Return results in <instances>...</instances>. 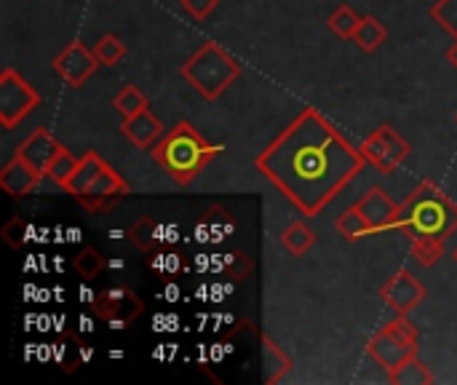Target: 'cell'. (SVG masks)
<instances>
[{
  "mask_svg": "<svg viewBox=\"0 0 457 385\" xmlns=\"http://www.w3.org/2000/svg\"><path fill=\"white\" fill-rule=\"evenodd\" d=\"M335 230H337L348 244H356V241H361V239L372 236V228H370L367 217L356 209V204H353V206H348V209L335 220Z\"/></svg>",
  "mask_w": 457,
  "mask_h": 385,
  "instance_id": "obj_21",
  "label": "cell"
},
{
  "mask_svg": "<svg viewBox=\"0 0 457 385\" xmlns=\"http://www.w3.org/2000/svg\"><path fill=\"white\" fill-rule=\"evenodd\" d=\"M455 121H457V115H455Z\"/></svg>",
  "mask_w": 457,
  "mask_h": 385,
  "instance_id": "obj_35",
  "label": "cell"
},
{
  "mask_svg": "<svg viewBox=\"0 0 457 385\" xmlns=\"http://www.w3.org/2000/svg\"><path fill=\"white\" fill-rule=\"evenodd\" d=\"M386 40H388V27H386L378 16H372V13L361 16V24H359L356 35H353V43H356L364 54H375Z\"/></svg>",
  "mask_w": 457,
  "mask_h": 385,
  "instance_id": "obj_18",
  "label": "cell"
},
{
  "mask_svg": "<svg viewBox=\"0 0 457 385\" xmlns=\"http://www.w3.org/2000/svg\"><path fill=\"white\" fill-rule=\"evenodd\" d=\"M179 5H182V11L190 19L204 21V19H209L214 13V8L220 5V0H179Z\"/></svg>",
  "mask_w": 457,
  "mask_h": 385,
  "instance_id": "obj_30",
  "label": "cell"
},
{
  "mask_svg": "<svg viewBox=\"0 0 457 385\" xmlns=\"http://www.w3.org/2000/svg\"><path fill=\"white\" fill-rule=\"evenodd\" d=\"M142 311H145L142 297H139L134 289L120 287V284L96 292L94 300H91V314H94L99 322H104L107 327H112V330H126V327H131V324L142 316Z\"/></svg>",
  "mask_w": 457,
  "mask_h": 385,
  "instance_id": "obj_7",
  "label": "cell"
},
{
  "mask_svg": "<svg viewBox=\"0 0 457 385\" xmlns=\"http://www.w3.org/2000/svg\"><path fill=\"white\" fill-rule=\"evenodd\" d=\"M388 383L394 385H434L436 383V375L418 359H407L404 364H399L396 370L388 372Z\"/></svg>",
  "mask_w": 457,
  "mask_h": 385,
  "instance_id": "obj_20",
  "label": "cell"
},
{
  "mask_svg": "<svg viewBox=\"0 0 457 385\" xmlns=\"http://www.w3.org/2000/svg\"><path fill=\"white\" fill-rule=\"evenodd\" d=\"M40 105V94L29 86L13 67L0 72V123L3 129L19 126L35 107Z\"/></svg>",
  "mask_w": 457,
  "mask_h": 385,
  "instance_id": "obj_8",
  "label": "cell"
},
{
  "mask_svg": "<svg viewBox=\"0 0 457 385\" xmlns=\"http://www.w3.org/2000/svg\"><path fill=\"white\" fill-rule=\"evenodd\" d=\"M220 153H225V145H212L193 123L179 121L166 131L150 150L153 161L179 185H190Z\"/></svg>",
  "mask_w": 457,
  "mask_h": 385,
  "instance_id": "obj_2",
  "label": "cell"
},
{
  "mask_svg": "<svg viewBox=\"0 0 457 385\" xmlns=\"http://www.w3.org/2000/svg\"><path fill=\"white\" fill-rule=\"evenodd\" d=\"M94 54H96V59H99L102 67H115L126 56V46H123V40L118 35L107 32V35H102L94 43Z\"/></svg>",
  "mask_w": 457,
  "mask_h": 385,
  "instance_id": "obj_27",
  "label": "cell"
},
{
  "mask_svg": "<svg viewBox=\"0 0 457 385\" xmlns=\"http://www.w3.org/2000/svg\"><path fill=\"white\" fill-rule=\"evenodd\" d=\"M367 158L319 110H303L257 158V172L305 217L321 214L364 169Z\"/></svg>",
  "mask_w": 457,
  "mask_h": 385,
  "instance_id": "obj_1",
  "label": "cell"
},
{
  "mask_svg": "<svg viewBox=\"0 0 457 385\" xmlns=\"http://www.w3.org/2000/svg\"><path fill=\"white\" fill-rule=\"evenodd\" d=\"M396 230L407 233L410 239H450L457 230V204L436 182L423 180L402 204Z\"/></svg>",
  "mask_w": 457,
  "mask_h": 385,
  "instance_id": "obj_3",
  "label": "cell"
},
{
  "mask_svg": "<svg viewBox=\"0 0 457 385\" xmlns=\"http://www.w3.org/2000/svg\"><path fill=\"white\" fill-rule=\"evenodd\" d=\"M359 150L367 158V163H372L380 174H394L412 155V145L391 123H383L380 129H375L359 145Z\"/></svg>",
  "mask_w": 457,
  "mask_h": 385,
  "instance_id": "obj_6",
  "label": "cell"
},
{
  "mask_svg": "<svg viewBox=\"0 0 457 385\" xmlns=\"http://www.w3.org/2000/svg\"><path fill=\"white\" fill-rule=\"evenodd\" d=\"M453 260H455V263H457V247H455V252H453Z\"/></svg>",
  "mask_w": 457,
  "mask_h": 385,
  "instance_id": "obj_34",
  "label": "cell"
},
{
  "mask_svg": "<svg viewBox=\"0 0 457 385\" xmlns=\"http://www.w3.org/2000/svg\"><path fill=\"white\" fill-rule=\"evenodd\" d=\"M104 169H107L104 158H102L96 150H86V153L80 155L78 169H75V174H72V180H70V185H67L64 193H70V196L78 198L80 193H86V190L94 185V180H96Z\"/></svg>",
  "mask_w": 457,
  "mask_h": 385,
  "instance_id": "obj_16",
  "label": "cell"
},
{
  "mask_svg": "<svg viewBox=\"0 0 457 385\" xmlns=\"http://www.w3.org/2000/svg\"><path fill=\"white\" fill-rule=\"evenodd\" d=\"M3 239L11 249H21L24 247V225L19 217H13L5 228H3Z\"/></svg>",
  "mask_w": 457,
  "mask_h": 385,
  "instance_id": "obj_31",
  "label": "cell"
},
{
  "mask_svg": "<svg viewBox=\"0 0 457 385\" xmlns=\"http://www.w3.org/2000/svg\"><path fill=\"white\" fill-rule=\"evenodd\" d=\"M155 255V260H147V265L153 268V271H163V273H174L177 268H179V257L177 255H158V252H153Z\"/></svg>",
  "mask_w": 457,
  "mask_h": 385,
  "instance_id": "obj_32",
  "label": "cell"
},
{
  "mask_svg": "<svg viewBox=\"0 0 457 385\" xmlns=\"http://www.w3.org/2000/svg\"><path fill=\"white\" fill-rule=\"evenodd\" d=\"M329 29L340 38V40H353V35H356V29H359V24H361V16L351 8V5H340V8H335L332 11V16H329Z\"/></svg>",
  "mask_w": 457,
  "mask_h": 385,
  "instance_id": "obj_26",
  "label": "cell"
},
{
  "mask_svg": "<svg viewBox=\"0 0 457 385\" xmlns=\"http://www.w3.org/2000/svg\"><path fill=\"white\" fill-rule=\"evenodd\" d=\"M72 265H75V271H78L80 279L91 281V279H96V276L104 271L107 263H104V257H102L94 247H86V249H80V252L75 255Z\"/></svg>",
  "mask_w": 457,
  "mask_h": 385,
  "instance_id": "obj_28",
  "label": "cell"
},
{
  "mask_svg": "<svg viewBox=\"0 0 457 385\" xmlns=\"http://www.w3.org/2000/svg\"><path fill=\"white\" fill-rule=\"evenodd\" d=\"M445 255V239L436 236H418L410 244V257L420 265V268H434Z\"/></svg>",
  "mask_w": 457,
  "mask_h": 385,
  "instance_id": "obj_23",
  "label": "cell"
},
{
  "mask_svg": "<svg viewBox=\"0 0 457 385\" xmlns=\"http://www.w3.org/2000/svg\"><path fill=\"white\" fill-rule=\"evenodd\" d=\"M431 19L450 32L453 38H457V0H436L431 5Z\"/></svg>",
  "mask_w": 457,
  "mask_h": 385,
  "instance_id": "obj_29",
  "label": "cell"
},
{
  "mask_svg": "<svg viewBox=\"0 0 457 385\" xmlns=\"http://www.w3.org/2000/svg\"><path fill=\"white\" fill-rule=\"evenodd\" d=\"M120 134H123L134 147H139V150H153V145L166 134V129H163L161 118H158L150 107H145L142 113H137V115H131V118H123Z\"/></svg>",
  "mask_w": 457,
  "mask_h": 385,
  "instance_id": "obj_14",
  "label": "cell"
},
{
  "mask_svg": "<svg viewBox=\"0 0 457 385\" xmlns=\"http://www.w3.org/2000/svg\"><path fill=\"white\" fill-rule=\"evenodd\" d=\"M185 83H190L204 99H220L241 75V64L217 43H204L179 70Z\"/></svg>",
  "mask_w": 457,
  "mask_h": 385,
  "instance_id": "obj_4",
  "label": "cell"
},
{
  "mask_svg": "<svg viewBox=\"0 0 457 385\" xmlns=\"http://www.w3.org/2000/svg\"><path fill=\"white\" fill-rule=\"evenodd\" d=\"M447 62H450V64L457 70V38H455V43L447 48Z\"/></svg>",
  "mask_w": 457,
  "mask_h": 385,
  "instance_id": "obj_33",
  "label": "cell"
},
{
  "mask_svg": "<svg viewBox=\"0 0 457 385\" xmlns=\"http://www.w3.org/2000/svg\"><path fill=\"white\" fill-rule=\"evenodd\" d=\"M262 343V364H265V383H278L292 372V359L287 356V351L268 335H260Z\"/></svg>",
  "mask_w": 457,
  "mask_h": 385,
  "instance_id": "obj_17",
  "label": "cell"
},
{
  "mask_svg": "<svg viewBox=\"0 0 457 385\" xmlns=\"http://www.w3.org/2000/svg\"><path fill=\"white\" fill-rule=\"evenodd\" d=\"M64 145H59V139L48 131V129H35L19 147H16V155L24 158L32 169H37L43 177L51 166V161L56 158V153L62 150Z\"/></svg>",
  "mask_w": 457,
  "mask_h": 385,
  "instance_id": "obj_13",
  "label": "cell"
},
{
  "mask_svg": "<svg viewBox=\"0 0 457 385\" xmlns=\"http://www.w3.org/2000/svg\"><path fill=\"white\" fill-rule=\"evenodd\" d=\"M43 180V174L37 169H32L24 158H19L13 153V158L0 169V190L11 198H21V196H29L37 182Z\"/></svg>",
  "mask_w": 457,
  "mask_h": 385,
  "instance_id": "obj_15",
  "label": "cell"
},
{
  "mask_svg": "<svg viewBox=\"0 0 457 385\" xmlns=\"http://www.w3.org/2000/svg\"><path fill=\"white\" fill-rule=\"evenodd\" d=\"M78 161H80L78 155H72L67 147H62V150L56 153V158L51 161L46 177H48L56 188L67 190V185H70V180H72V174H75V169H78Z\"/></svg>",
  "mask_w": 457,
  "mask_h": 385,
  "instance_id": "obj_24",
  "label": "cell"
},
{
  "mask_svg": "<svg viewBox=\"0 0 457 385\" xmlns=\"http://www.w3.org/2000/svg\"><path fill=\"white\" fill-rule=\"evenodd\" d=\"M313 244H316V233H313V230H311V225H308V222H303V220L289 222V225H287V230L281 233V247H284L289 255H295V257L308 255Z\"/></svg>",
  "mask_w": 457,
  "mask_h": 385,
  "instance_id": "obj_19",
  "label": "cell"
},
{
  "mask_svg": "<svg viewBox=\"0 0 457 385\" xmlns=\"http://www.w3.org/2000/svg\"><path fill=\"white\" fill-rule=\"evenodd\" d=\"M356 209L367 217V222L372 228V236H378V233H386V230H396L402 204H396L380 185H372L356 201Z\"/></svg>",
  "mask_w": 457,
  "mask_h": 385,
  "instance_id": "obj_12",
  "label": "cell"
},
{
  "mask_svg": "<svg viewBox=\"0 0 457 385\" xmlns=\"http://www.w3.org/2000/svg\"><path fill=\"white\" fill-rule=\"evenodd\" d=\"M54 72L70 86V88H80L86 86V80L102 67L94 48H88L83 40H70L59 54L56 59L51 62Z\"/></svg>",
  "mask_w": 457,
  "mask_h": 385,
  "instance_id": "obj_9",
  "label": "cell"
},
{
  "mask_svg": "<svg viewBox=\"0 0 457 385\" xmlns=\"http://www.w3.org/2000/svg\"><path fill=\"white\" fill-rule=\"evenodd\" d=\"M418 343H420V330L407 316H396V319L386 322L367 340V354L378 367L391 372L399 364H404L407 359L418 356V351H420Z\"/></svg>",
  "mask_w": 457,
  "mask_h": 385,
  "instance_id": "obj_5",
  "label": "cell"
},
{
  "mask_svg": "<svg viewBox=\"0 0 457 385\" xmlns=\"http://www.w3.org/2000/svg\"><path fill=\"white\" fill-rule=\"evenodd\" d=\"M161 230H163V228L155 225L150 217H139V220L129 228V239H131V244H134L137 249H142L145 255H150V252H158L161 244H163Z\"/></svg>",
  "mask_w": 457,
  "mask_h": 385,
  "instance_id": "obj_22",
  "label": "cell"
},
{
  "mask_svg": "<svg viewBox=\"0 0 457 385\" xmlns=\"http://www.w3.org/2000/svg\"><path fill=\"white\" fill-rule=\"evenodd\" d=\"M112 107L123 115V118H131L137 113H142L145 107H150L147 96L134 86V83H126L115 96H112Z\"/></svg>",
  "mask_w": 457,
  "mask_h": 385,
  "instance_id": "obj_25",
  "label": "cell"
},
{
  "mask_svg": "<svg viewBox=\"0 0 457 385\" xmlns=\"http://www.w3.org/2000/svg\"><path fill=\"white\" fill-rule=\"evenodd\" d=\"M426 297H428L426 287H423V284L415 279V273L407 271V268L396 271V273L383 284V289H380V300H383L391 311H396L399 316H407V314H412L415 308H420V303H426Z\"/></svg>",
  "mask_w": 457,
  "mask_h": 385,
  "instance_id": "obj_10",
  "label": "cell"
},
{
  "mask_svg": "<svg viewBox=\"0 0 457 385\" xmlns=\"http://www.w3.org/2000/svg\"><path fill=\"white\" fill-rule=\"evenodd\" d=\"M123 196H129V182H126L112 166H107V169L94 180V185H91L86 193H80L75 201H78L86 212L99 214V212L115 209V204H118Z\"/></svg>",
  "mask_w": 457,
  "mask_h": 385,
  "instance_id": "obj_11",
  "label": "cell"
}]
</instances>
